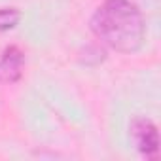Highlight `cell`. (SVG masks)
Here are the masks:
<instances>
[{
	"instance_id": "1",
	"label": "cell",
	"mask_w": 161,
	"mask_h": 161,
	"mask_svg": "<svg viewBox=\"0 0 161 161\" xmlns=\"http://www.w3.org/2000/svg\"><path fill=\"white\" fill-rule=\"evenodd\" d=\"M89 29L119 53H135L146 40V21L133 0H104L91 15Z\"/></svg>"
},
{
	"instance_id": "2",
	"label": "cell",
	"mask_w": 161,
	"mask_h": 161,
	"mask_svg": "<svg viewBox=\"0 0 161 161\" xmlns=\"http://www.w3.org/2000/svg\"><path fill=\"white\" fill-rule=\"evenodd\" d=\"M129 136L135 148L144 157H157L159 153V131L157 125L144 116H136L129 123Z\"/></svg>"
},
{
	"instance_id": "3",
	"label": "cell",
	"mask_w": 161,
	"mask_h": 161,
	"mask_svg": "<svg viewBox=\"0 0 161 161\" xmlns=\"http://www.w3.org/2000/svg\"><path fill=\"white\" fill-rule=\"evenodd\" d=\"M25 68V51L19 46H8L0 55V82L15 84L23 76Z\"/></svg>"
},
{
	"instance_id": "4",
	"label": "cell",
	"mask_w": 161,
	"mask_h": 161,
	"mask_svg": "<svg viewBox=\"0 0 161 161\" xmlns=\"http://www.w3.org/2000/svg\"><path fill=\"white\" fill-rule=\"evenodd\" d=\"M19 21H21V12H19V8H14V6L0 8V32L17 27Z\"/></svg>"
}]
</instances>
